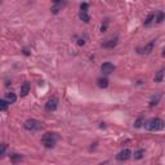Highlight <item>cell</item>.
Returning a JSON list of instances; mask_svg holds the SVG:
<instances>
[{"label":"cell","mask_w":165,"mask_h":165,"mask_svg":"<svg viewBox=\"0 0 165 165\" xmlns=\"http://www.w3.org/2000/svg\"><path fill=\"white\" fill-rule=\"evenodd\" d=\"M144 127H146L147 130H161L164 128V121L161 120L160 118H152L150 120H147L144 123Z\"/></svg>","instance_id":"obj_1"},{"label":"cell","mask_w":165,"mask_h":165,"mask_svg":"<svg viewBox=\"0 0 165 165\" xmlns=\"http://www.w3.org/2000/svg\"><path fill=\"white\" fill-rule=\"evenodd\" d=\"M57 143V135L54 133H45L43 137H41V144L45 147V148H53Z\"/></svg>","instance_id":"obj_2"},{"label":"cell","mask_w":165,"mask_h":165,"mask_svg":"<svg viewBox=\"0 0 165 165\" xmlns=\"http://www.w3.org/2000/svg\"><path fill=\"white\" fill-rule=\"evenodd\" d=\"M23 127L26 130H30V132H36V130L43 129V125L40 124V121L35 120V119H28V120H26Z\"/></svg>","instance_id":"obj_3"},{"label":"cell","mask_w":165,"mask_h":165,"mask_svg":"<svg viewBox=\"0 0 165 165\" xmlns=\"http://www.w3.org/2000/svg\"><path fill=\"white\" fill-rule=\"evenodd\" d=\"M57 106H58V99L56 98V97H52L49 101L45 103V111H47V112H53V111H56Z\"/></svg>","instance_id":"obj_4"},{"label":"cell","mask_w":165,"mask_h":165,"mask_svg":"<svg viewBox=\"0 0 165 165\" xmlns=\"http://www.w3.org/2000/svg\"><path fill=\"white\" fill-rule=\"evenodd\" d=\"M132 156V152H130V150H128V148H125V150H123L120 151L118 155H116V159H118L119 161H127L129 157Z\"/></svg>","instance_id":"obj_5"},{"label":"cell","mask_w":165,"mask_h":165,"mask_svg":"<svg viewBox=\"0 0 165 165\" xmlns=\"http://www.w3.org/2000/svg\"><path fill=\"white\" fill-rule=\"evenodd\" d=\"M101 70H102V72L105 74V75H110V74H112L115 71V66L112 63H110V62H106V63L102 64Z\"/></svg>","instance_id":"obj_6"},{"label":"cell","mask_w":165,"mask_h":165,"mask_svg":"<svg viewBox=\"0 0 165 165\" xmlns=\"http://www.w3.org/2000/svg\"><path fill=\"white\" fill-rule=\"evenodd\" d=\"M30 83L28 81H25L23 84H22V86H21V97H26L28 94V92H30Z\"/></svg>","instance_id":"obj_7"},{"label":"cell","mask_w":165,"mask_h":165,"mask_svg":"<svg viewBox=\"0 0 165 165\" xmlns=\"http://www.w3.org/2000/svg\"><path fill=\"white\" fill-rule=\"evenodd\" d=\"M64 4H66V3H62V1H56V3L53 4V6H52V9H50L52 13L57 14V13L61 11V8H62V6H63Z\"/></svg>","instance_id":"obj_8"},{"label":"cell","mask_w":165,"mask_h":165,"mask_svg":"<svg viewBox=\"0 0 165 165\" xmlns=\"http://www.w3.org/2000/svg\"><path fill=\"white\" fill-rule=\"evenodd\" d=\"M154 45H155V41L152 40V41H150L147 45H144V48L141 50V53H143V54H148V53H151L152 52V49H154Z\"/></svg>","instance_id":"obj_9"},{"label":"cell","mask_w":165,"mask_h":165,"mask_svg":"<svg viewBox=\"0 0 165 165\" xmlns=\"http://www.w3.org/2000/svg\"><path fill=\"white\" fill-rule=\"evenodd\" d=\"M97 84H98L99 88H107L108 86V80L106 79V77H99V79L97 80Z\"/></svg>","instance_id":"obj_10"},{"label":"cell","mask_w":165,"mask_h":165,"mask_svg":"<svg viewBox=\"0 0 165 165\" xmlns=\"http://www.w3.org/2000/svg\"><path fill=\"white\" fill-rule=\"evenodd\" d=\"M11 160H12L13 164H18L19 161L22 160V155H19V154H12L11 155Z\"/></svg>","instance_id":"obj_11"},{"label":"cell","mask_w":165,"mask_h":165,"mask_svg":"<svg viewBox=\"0 0 165 165\" xmlns=\"http://www.w3.org/2000/svg\"><path fill=\"white\" fill-rule=\"evenodd\" d=\"M116 44H118L116 39H111V40H107L106 43H103V47L105 48H114Z\"/></svg>","instance_id":"obj_12"},{"label":"cell","mask_w":165,"mask_h":165,"mask_svg":"<svg viewBox=\"0 0 165 165\" xmlns=\"http://www.w3.org/2000/svg\"><path fill=\"white\" fill-rule=\"evenodd\" d=\"M143 155H144V150H143V148H140V150L135 151L133 156H134L135 160H140V159H142V157H143Z\"/></svg>","instance_id":"obj_13"},{"label":"cell","mask_w":165,"mask_h":165,"mask_svg":"<svg viewBox=\"0 0 165 165\" xmlns=\"http://www.w3.org/2000/svg\"><path fill=\"white\" fill-rule=\"evenodd\" d=\"M16 99H17V97H16L14 93H8V94H6V99H5V101L8 103H14Z\"/></svg>","instance_id":"obj_14"},{"label":"cell","mask_w":165,"mask_h":165,"mask_svg":"<svg viewBox=\"0 0 165 165\" xmlns=\"http://www.w3.org/2000/svg\"><path fill=\"white\" fill-rule=\"evenodd\" d=\"M79 17H80V19H81V21L86 22V23L89 22V16H88V12H80V13H79Z\"/></svg>","instance_id":"obj_15"},{"label":"cell","mask_w":165,"mask_h":165,"mask_svg":"<svg viewBox=\"0 0 165 165\" xmlns=\"http://www.w3.org/2000/svg\"><path fill=\"white\" fill-rule=\"evenodd\" d=\"M8 106H9V103L5 99H0V111H6Z\"/></svg>","instance_id":"obj_16"},{"label":"cell","mask_w":165,"mask_h":165,"mask_svg":"<svg viewBox=\"0 0 165 165\" xmlns=\"http://www.w3.org/2000/svg\"><path fill=\"white\" fill-rule=\"evenodd\" d=\"M154 19H155V14H154V13H150V14H148V17L146 18V21H144V26H150L151 23H152Z\"/></svg>","instance_id":"obj_17"},{"label":"cell","mask_w":165,"mask_h":165,"mask_svg":"<svg viewBox=\"0 0 165 165\" xmlns=\"http://www.w3.org/2000/svg\"><path fill=\"white\" fill-rule=\"evenodd\" d=\"M163 76H164V70H160L159 72L156 74V76H155V81H156V83H161V81H163Z\"/></svg>","instance_id":"obj_18"},{"label":"cell","mask_w":165,"mask_h":165,"mask_svg":"<svg viewBox=\"0 0 165 165\" xmlns=\"http://www.w3.org/2000/svg\"><path fill=\"white\" fill-rule=\"evenodd\" d=\"M6 144L5 143H0V157H3L5 155V152H6Z\"/></svg>","instance_id":"obj_19"},{"label":"cell","mask_w":165,"mask_h":165,"mask_svg":"<svg viewBox=\"0 0 165 165\" xmlns=\"http://www.w3.org/2000/svg\"><path fill=\"white\" fill-rule=\"evenodd\" d=\"M142 124H144V119H143V115H141V118L138 119L137 121H135L134 127H135V128H141V127H142Z\"/></svg>","instance_id":"obj_20"},{"label":"cell","mask_w":165,"mask_h":165,"mask_svg":"<svg viewBox=\"0 0 165 165\" xmlns=\"http://www.w3.org/2000/svg\"><path fill=\"white\" fill-rule=\"evenodd\" d=\"M163 19H164V13L159 12V13H157V17L155 18V21H156L157 23H160V22H163Z\"/></svg>","instance_id":"obj_21"},{"label":"cell","mask_w":165,"mask_h":165,"mask_svg":"<svg viewBox=\"0 0 165 165\" xmlns=\"http://www.w3.org/2000/svg\"><path fill=\"white\" fill-rule=\"evenodd\" d=\"M88 4L86 3H83L81 5H80V12H88Z\"/></svg>","instance_id":"obj_22"},{"label":"cell","mask_w":165,"mask_h":165,"mask_svg":"<svg viewBox=\"0 0 165 165\" xmlns=\"http://www.w3.org/2000/svg\"><path fill=\"white\" fill-rule=\"evenodd\" d=\"M159 99H160V96H157L156 98H154L152 101H151V106H155V105H157V102H159Z\"/></svg>","instance_id":"obj_23"},{"label":"cell","mask_w":165,"mask_h":165,"mask_svg":"<svg viewBox=\"0 0 165 165\" xmlns=\"http://www.w3.org/2000/svg\"><path fill=\"white\" fill-rule=\"evenodd\" d=\"M106 28H107V21L105 22V25H102V28H101V31L103 32V31H106Z\"/></svg>","instance_id":"obj_24"},{"label":"cell","mask_w":165,"mask_h":165,"mask_svg":"<svg viewBox=\"0 0 165 165\" xmlns=\"http://www.w3.org/2000/svg\"><path fill=\"white\" fill-rule=\"evenodd\" d=\"M99 165H107V163H105V164H99Z\"/></svg>","instance_id":"obj_25"}]
</instances>
